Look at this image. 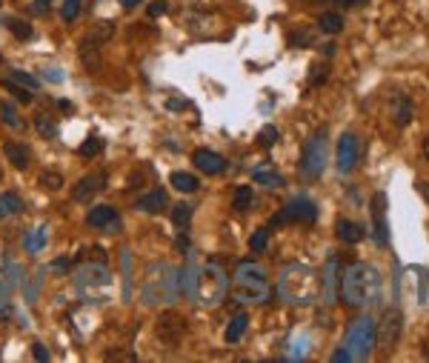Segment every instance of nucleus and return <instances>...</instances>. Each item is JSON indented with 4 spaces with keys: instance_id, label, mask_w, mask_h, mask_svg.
I'll list each match as a JSON object with an SVG mask.
<instances>
[{
    "instance_id": "nucleus-1",
    "label": "nucleus",
    "mask_w": 429,
    "mask_h": 363,
    "mask_svg": "<svg viewBox=\"0 0 429 363\" xmlns=\"http://www.w3.org/2000/svg\"><path fill=\"white\" fill-rule=\"evenodd\" d=\"M338 286H341V300L352 309L375 304L381 297V278H378V272L366 263H349L341 272Z\"/></svg>"
},
{
    "instance_id": "nucleus-2",
    "label": "nucleus",
    "mask_w": 429,
    "mask_h": 363,
    "mask_svg": "<svg viewBox=\"0 0 429 363\" xmlns=\"http://www.w3.org/2000/svg\"><path fill=\"white\" fill-rule=\"evenodd\" d=\"M321 292V281H318V272L306 263H289L281 278H278V295L286 300V304L295 306H306L312 304Z\"/></svg>"
},
{
    "instance_id": "nucleus-3",
    "label": "nucleus",
    "mask_w": 429,
    "mask_h": 363,
    "mask_svg": "<svg viewBox=\"0 0 429 363\" xmlns=\"http://www.w3.org/2000/svg\"><path fill=\"white\" fill-rule=\"evenodd\" d=\"M269 281H266V269L255 260H243L235 269V281H232V297L238 304H263L269 297Z\"/></svg>"
},
{
    "instance_id": "nucleus-4",
    "label": "nucleus",
    "mask_w": 429,
    "mask_h": 363,
    "mask_svg": "<svg viewBox=\"0 0 429 363\" xmlns=\"http://www.w3.org/2000/svg\"><path fill=\"white\" fill-rule=\"evenodd\" d=\"M229 292V278L218 263H206L198 272V289H195V300L203 306H218Z\"/></svg>"
},
{
    "instance_id": "nucleus-5",
    "label": "nucleus",
    "mask_w": 429,
    "mask_h": 363,
    "mask_svg": "<svg viewBox=\"0 0 429 363\" xmlns=\"http://www.w3.org/2000/svg\"><path fill=\"white\" fill-rule=\"evenodd\" d=\"M344 346L349 349L352 360H366L372 355V346H375V320L366 315V318H358L349 332H347V341Z\"/></svg>"
},
{
    "instance_id": "nucleus-6",
    "label": "nucleus",
    "mask_w": 429,
    "mask_h": 363,
    "mask_svg": "<svg viewBox=\"0 0 429 363\" xmlns=\"http://www.w3.org/2000/svg\"><path fill=\"white\" fill-rule=\"evenodd\" d=\"M326 169V132L321 129L318 135H312L303 146L300 155V175L306 180H318Z\"/></svg>"
},
{
    "instance_id": "nucleus-7",
    "label": "nucleus",
    "mask_w": 429,
    "mask_h": 363,
    "mask_svg": "<svg viewBox=\"0 0 429 363\" xmlns=\"http://www.w3.org/2000/svg\"><path fill=\"white\" fill-rule=\"evenodd\" d=\"M401 332H404V315L398 306H389L381 318V323L375 326V346L381 349V355H392L398 341H401Z\"/></svg>"
},
{
    "instance_id": "nucleus-8",
    "label": "nucleus",
    "mask_w": 429,
    "mask_h": 363,
    "mask_svg": "<svg viewBox=\"0 0 429 363\" xmlns=\"http://www.w3.org/2000/svg\"><path fill=\"white\" fill-rule=\"evenodd\" d=\"M155 335H158V341L163 346L175 349L183 341V335H187V318H183L180 312H175V309L161 312L158 320H155Z\"/></svg>"
},
{
    "instance_id": "nucleus-9",
    "label": "nucleus",
    "mask_w": 429,
    "mask_h": 363,
    "mask_svg": "<svg viewBox=\"0 0 429 363\" xmlns=\"http://www.w3.org/2000/svg\"><path fill=\"white\" fill-rule=\"evenodd\" d=\"M315 218H318V206L310 200V198H303V195H298V198H292L284 209H281V215H275L272 218V223L275 226H281V223H315Z\"/></svg>"
},
{
    "instance_id": "nucleus-10",
    "label": "nucleus",
    "mask_w": 429,
    "mask_h": 363,
    "mask_svg": "<svg viewBox=\"0 0 429 363\" xmlns=\"http://www.w3.org/2000/svg\"><path fill=\"white\" fill-rule=\"evenodd\" d=\"M106 184H109V175L106 172H92V175H83L78 184H75V189H72V198L78 200V203H89L95 195H101L103 189H106Z\"/></svg>"
},
{
    "instance_id": "nucleus-11",
    "label": "nucleus",
    "mask_w": 429,
    "mask_h": 363,
    "mask_svg": "<svg viewBox=\"0 0 429 363\" xmlns=\"http://www.w3.org/2000/svg\"><path fill=\"white\" fill-rule=\"evenodd\" d=\"M358 158H361V143L352 132H344L341 140H338V172L341 175H349L355 166H358Z\"/></svg>"
},
{
    "instance_id": "nucleus-12",
    "label": "nucleus",
    "mask_w": 429,
    "mask_h": 363,
    "mask_svg": "<svg viewBox=\"0 0 429 363\" xmlns=\"http://www.w3.org/2000/svg\"><path fill=\"white\" fill-rule=\"evenodd\" d=\"M372 223H375V240L378 246H386V195L378 192L372 198Z\"/></svg>"
},
{
    "instance_id": "nucleus-13",
    "label": "nucleus",
    "mask_w": 429,
    "mask_h": 363,
    "mask_svg": "<svg viewBox=\"0 0 429 363\" xmlns=\"http://www.w3.org/2000/svg\"><path fill=\"white\" fill-rule=\"evenodd\" d=\"M192 163L203 172V175H221L226 169V161L218 155V152H209V149H198L192 155Z\"/></svg>"
},
{
    "instance_id": "nucleus-14",
    "label": "nucleus",
    "mask_w": 429,
    "mask_h": 363,
    "mask_svg": "<svg viewBox=\"0 0 429 363\" xmlns=\"http://www.w3.org/2000/svg\"><path fill=\"white\" fill-rule=\"evenodd\" d=\"M101 43H95L92 38H83L80 46H78V54H80V64L89 69V72H101L103 69V57H101Z\"/></svg>"
},
{
    "instance_id": "nucleus-15",
    "label": "nucleus",
    "mask_w": 429,
    "mask_h": 363,
    "mask_svg": "<svg viewBox=\"0 0 429 363\" xmlns=\"http://www.w3.org/2000/svg\"><path fill=\"white\" fill-rule=\"evenodd\" d=\"M3 155H6V161L12 163V166H17V169H26L29 163H32V152L23 146V143H17V140H9V143H3Z\"/></svg>"
},
{
    "instance_id": "nucleus-16",
    "label": "nucleus",
    "mask_w": 429,
    "mask_h": 363,
    "mask_svg": "<svg viewBox=\"0 0 429 363\" xmlns=\"http://www.w3.org/2000/svg\"><path fill=\"white\" fill-rule=\"evenodd\" d=\"M89 226H98V229H112L117 223V212L112 206H95L89 212Z\"/></svg>"
},
{
    "instance_id": "nucleus-17",
    "label": "nucleus",
    "mask_w": 429,
    "mask_h": 363,
    "mask_svg": "<svg viewBox=\"0 0 429 363\" xmlns=\"http://www.w3.org/2000/svg\"><path fill=\"white\" fill-rule=\"evenodd\" d=\"M166 206V189H152L149 195H143V198H138V209H143V212H149V215H158V212Z\"/></svg>"
},
{
    "instance_id": "nucleus-18",
    "label": "nucleus",
    "mask_w": 429,
    "mask_h": 363,
    "mask_svg": "<svg viewBox=\"0 0 429 363\" xmlns=\"http://www.w3.org/2000/svg\"><path fill=\"white\" fill-rule=\"evenodd\" d=\"M252 180H255V184H261V186H269V189H281L284 186V177L275 169H269V163L252 169Z\"/></svg>"
},
{
    "instance_id": "nucleus-19",
    "label": "nucleus",
    "mask_w": 429,
    "mask_h": 363,
    "mask_svg": "<svg viewBox=\"0 0 429 363\" xmlns=\"http://www.w3.org/2000/svg\"><path fill=\"white\" fill-rule=\"evenodd\" d=\"M335 235H338L344 244H358V240L363 237V229L347 218H338V223H335Z\"/></svg>"
},
{
    "instance_id": "nucleus-20",
    "label": "nucleus",
    "mask_w": 429,
    "mask_h": 363,
    "mask_svg": "<svg viewBox=\"0 0 429 363\" xmlns=\"http://www.w3.org/2000/svg\"><path fill=\"white\" fill-rule=\"evenodd\" d=\"M0 124H3V126H9V129H15V132L26 129V124H23L20 112H17V109H15L9 101H0Z\"/></svg>"
},
{
    "instance_id": "nucleus-21",
    "label": "nucleus",
    "mask_w": 429,
    "mask_h": 363,
    "mask_svg": "<svg viewBox=\"0 0 429 363\" xmlns=\"http://www.w3.org/2000/svg\"><path fill=\"white\" fill-rule=\"evenodd\" d=\"M247 323H249V315L247 312H238L229 326H226V343H238L243 338V332H247Z\"/></svg>"
},
{
    "instance_id": "nucleus-22",
    "label": "nucleus",
    "mask_w": 429,
    "mask_h": 363,
    "mask_svg": "<svg viewBox=\"0 0 429 363\" xmlns=\"http://www.w3.org/2000/svg\"><path fill=\"white\" fill-rule=\"evenodd\" d=\"M169 184H172L177 192L189 195V192H195V189H198V177H195V175H189V172H172V175H169Z\"/></svg>"
},
{
    "instance_id": "nucleus-23",
    "label": "nucleus",
    "mask_w": 429,
    "mask_h": 363,
    "mask_svg": "<svg viewBox=\"0 0 429 363\" xmlns=\"http://www.w3.org/2000/svg\"><path fill=\"white\" fill-rule=\"evenodd\" d=\"M20 209H23V203H20V198L15 192H3V195H0V221L17 215Z\"/></svg>"
},
{
    "instance_id": "nucleus-24",
    "label": "nucleus",
    "mask_w": 429,
    "mask_h": 363,
    "mask_svg": "<svg viewBox=\"0 0 429 363\" xmlns=\"http://www.w3.org/2000/svg\"><path fill=\"white\" fill-rule=\"evenodd\" d=\"M0 86H3L6 92H12L15 101H20V103H32V89H29V86H23V83H17V80H12V77H3V80H0Z\"/></svg>"
},
{
    "instance_id": "nucleus-25",
    "label": "nucleus",
    "mask_w": 429,
    "mask_h": 363,
    "mask_svg": "<svg viewBox=\"0 0 429 363\" xmlns=\"http://www.w3.org/2000/svg\"><path fill=\"white\" fill-rule=\"evenodd\" d=\"M409 117H412V101L407 95H398L395 98V124L398 126H407Z\"/></svg>"
},
{
    "instance_id": "nucleus-26",
    "label": "nucleus",
    "mask_w": 429,
    "mask_h": 363,
    "mask_svg": "<svg viewBox=\"0 0 429 363\" xmlns=\"http://www.w3.org/2000/svg\"><path fill=\"white\" fill-rule=\"evenodd\" d=\"M86 38H92L95 43H106V40H112L115 38V23H109V20H101V23H95L89 29V35Z\"/></svg>"
},
{
    "instance_id": "nucleus-27",
    "label": "nucleus",
    "mask_w": 429,
    "mask_h": 363,
    "mask_svg": "<svg viewBox=\"0 0 429 363\" xmlns=\"http://www.w3.org/2000/svg\"><path fill=\"white\" fill-rule=\"evenodd\" d=\"M35 129H38V135H43V138H57V124H54V117L46 114V112H38V114H35Z\"/></svg>"
},
{
    "instance_id": "nucleus-28",
    "label": "nucleus",
    "mask_w": 429,
    "mask_h": 363,
    "mask_svg": "<svg viewBox=\"0 0 429 363\" xmlns=\"http://www.w3.org/2000/svg\"><path fill=\"white\" fill-rule=\"evenodd\" d=\"M252 203H255L252 186H238V189H235V195H232V206H235L238 212H247V209H252Z\"/></svg>"
},
{
    "instance_id": "nucleus-29",
    "label": "nucleus",
    "mask_w": 429,
    "mask_h": 363,
    "mask_svg": "<svg viewBox=\"0 0 429 363\" xmlns=\"http://www.w3.org/2000/svg\"><path fill=\"white\" fill-rule=\"evenodd\" d=\"M318 26H321V32H326V35H338L344 29V17L338 12H326V15H321Z\"/></svg>"
},
{
    "instance_id": "nucleus-30",
    "label": "nucleus",
    "mask_w": 429,
    "mask_h": 363,
    "mask_svg": "<svg viewBox=\"0 0 429 363\" xmlns=\"http://www.w3.org/2000/svg\"><path fill=\"white\" fill-rule=\"evenodd\" d=\"M80 283H109V275H106V269L103 266H86L80 272Z\"/></svg>"
},
{
    "instance_id": "nucleus-31",
    "label": "nucleus",
    "mask_w": 429,
    "mask_h": 363,
    "mask_svg": "<svg viewBox=\"0 0 429 363\" xmlns=\"http://www.w3.org/2000/svg\"><path fill=\"white\" fill-rule=\"evenodd\" d=\"M6 23H9V29H12L15 38H20V40H29V38H32V26H29L26 20H20V17H6Z\"/></svg>"
},
{
    "instance_id": "nucleus-32",
    "label": "nucleus",
    "mask_w": 429,
    "mask_h": 363,
    "mask_svg": "<svg viewBox=\"0 0 429 363\" xmlns=\"http://www.w3.org/2000/svg\"><path fill=\"white\" fill-rule=\"evenodd\" d=\"M41 186L49 189V192L64 189V175H60V172H43L41 175Z\"/></svg>"
},
{
    "instance_id": "nucleus-33",
    "label": "nucleus",
    "mask_w": 429,
    "mask_h": 363,
    "mask_svg": "<svg viewBox=\"0 0 429 363\" xmlns=\"http://www.w3.org/2000/svg\"><path fill=\"white\" fill-rule=\"evenodd\" d=\"M172 221H175V226H187L192 221V206L189 203H177L172 209Z\"/></svg>"
},
{
    "instance_id": "nucleus-34",
    "label": "nucleus",
    "mask_w": 429,
    "mask_h": 363,
    "mask_svg": "<svg viewBox=\"0 0 429 363\" xmlns=\"http://www.w3.org/2000/svg\"><path fill=\"white\" fill-rule=\"evenodd\" d=\"M101 149H103V140H101V138H89V140L80 143L78 152H80L83 158H95V155H101Z\"/></svg>"
},
{
    "instance_id": "nucleus-35",
    "label": "nucleus",
    "mask_w": 429,
    "mask_h": 363,
    "mask_svg": "<svg viewBox=\"0 0 429 363\" xmlns=\"http://www.w3.org/2000/svg\"><path fill=\"white\" fill-rule=\"evenodd\" d=\"M41 246H46V229H43V226H41V229H35L32 235L26 237V249H29V252H38Z\"/></svg>"
},
{
    "instance_id": "nucleus-36",
    "label": "nucleus",
    "mask_w": 429,
    "mask_h": 363,
    "mask_svg": "<svg viewBox=\"0 0 429 363\" xmlns=\"http://www.w3.org/2000/svg\"><path fill=\"white\" fill-rule=\"evenodd\" d=\"M278 129H275V126H263L261 132H258V143L263 146V149H269V146H275V143H278Z\"/></svg>"
},
{
    "instance_id": "nucleus-37",
    "label": "nucleus",
    "mask_w": 429,
    "mask_h": 363,
    "mask_svg": "<svg viewBox=\"0 0 429 363\" xmlns=\"http://www.w3.org/2000/svg\"><path fill=\"white\" fill-rule=\"evenodd\" d=\"M249 246H252V252H263V249L269 246V229H266V226H263V229H258V232L252 235Z\"/></svg>"
},
{
    "instance_id": "nucleus-38",
    "label": "nucleus",
    "mask_w": 429,
    "mask_h": 363,
    "mask_svg": "<svg viewBox=\"0 0 429 363\" xmlns=\"http://www.w3.org/2000/svg\"><path fill=\"white\" fill-rule=\"evenodd\" d=\"M12 80H17V83H23V86H29V89H32V92H35V89L41 86V80L38 77H32V75H26V72H20V69H15L12 75H9Z\"/></svg>"
},
{
    "instance_id": "nucleus-39",
    "label": "nucleus",
    "mask_w": 429,
    "mask_h": 363,
    "mask_svg": "<svg viewBox=\"0 0 429 363\" xmlns=\"http://www.w3.org/2000/svg\"><path fill=\"white\" fill-rule=\"evenodd\" d=\"M78 12H80V0H66L64 9H60V17H64V20L69 23V20L78 17Z\"/></svg>"
},
{
    "instance_id": "nucleus-40",
    "label": "nucleus",
    "mask_w": 429,
    "mask_h": 363,
    "mask_svg": "<svg viewBox=\"0 0 429 363\" xmlns=\"http://www.w3.org/2000/svg\"><path fill=\"white\" fill-rule=\"evenodd\" d=\"M312 38H315V35L310 32V29H300V32H295V35H292V43H298V46H310V43H312Z\"/></svg>"
},
{
    "instance_id": "nucleus-41",
    "label": "nucleus",
    "mask_w": 429,
    "mask_h": 363,
    "mask_svg": "<svg viewBox=\"0 0 429 363\" xmlns=\"http://www.w3.org/2000/svg\"><path fill=\"white\" fill-rule=\"evenodd\" d=\"M166 0H152L149 3V17H161V15H166Z\"/></svg>"
},
{
    "instance_id": "nucleus-42",
    "label": "nucleus",
    "mask_w": 429,
    "mask_h": 363,
    "mask_svg": "<svg viewBox=\"0 0 429 363\" xmlns=\"http://www.w3.org/2000/svg\"><path fill=\"white\" fill-rule=\"evenodd\" d=\"M326 66H312V77H310V86H318V83H323L326 80Z\"/></svg>"
},
{
    "instance_id": "nucleus-43",
    "label": "nucleus",
    "mask_w": 429,
    "mask_h": 363,
    "mask_svg": "<svg viewBox=\"0 0 429 363\" xmlns=\"http://www.w3.org/2000/svg\"><path fill=\"white\" fill-rule=\"evenodd\" d=\"M332 360H335V363H341V360L347 363V360H352V355H349V349H347V346H341L338 352H335V355H332Z\"/></svg>"
},
{
    "instance_id": "nucleus-44",
    "label": "nucleus",
    "mask_w": 429,
    "mask_h": 363,
    "mask_svg": "<svg viewBox=\"0 0 429 363\" xmlns=\"http://www.w3.org/2000/svg\"><path fill=\"white\" fill-rule=\"evenodd\" d=\"M32 355H35L38 360H49V349H46L43 343H35V346H32Z\"/></svg>"
},
{
    "instance_id": "nucleus-45",
    "label": "nucleus",
    "mask_w": 429,
    "mask_h": 363,
    "mask_svg": "<svg viewBox=\"0 0 429 363\" xmlns=\"http://www.w3.org/2000/svg\"><path fill=\"white\" fill-rule=\"evenodd\" d=\"M66 266H72V260H54L52 263V269H66Z\"/></svg>"
},
{
    "instance_id": "nucleus-46",
    "label": "nucleus",
    "mask_w": 429,
    "mask_h": 363,
    "mask_svg": "<svg viewBox=\"0 0 429 363\" xmlns=\"http://www.w3.org/2000/svg\"><path fill=\"white\" fill-rule=\"evenodd\" d=\"M120 3H124V9H135V6L140 3V0H120Z\"/></svg>"
},
{
    "instance_id": "nucleus-47",
    "label": "nucleus",
    "mask_w": 429,
    "mask_h": 363,
    "mask_svg": "<svg viewBox=\"0 0 429 363\" xmlns=\"http://www.w3.org/2000/svg\"><path fill=\"white\" fill-rule=\"evenodd\" d=\"M338 3H341V6H355L358 0H338Z\"/></svg>"
},
{
    "instance_id": "nucleus-48",
    "label": "nucleus",
    "mask_w": 429,
    "mask_h": 363,
    "mask_svg": "<svg viewBox=\"0 0 429 363\" xmlns=\"http://www.w3.org/2000/svg\"><path fill=\"white\" fill-rule=\"evenodd\" d=\"M423 155H426V161H429V138L423 140Z\"/></svg>"
},
{
    "instance_id": "nucleus-49",
    "label": "nucleus",
    "mask_w": 429,
    "mask_h": 363,
    "mask_svg": "<svg viewBox=\"0 0 429 363\" xmlns=\"http://www.w3.org/2000/svg\"><path fill=\"white\" fill-rule=\"evenodd\" d=\"M35 3H52V0H35Z\"/></svg>"
},
{
    "instance_id": "nucleus-50",
    "label": "nucleus",
    "mask_w": 429,
    "mask_h": 363,
    "mask_svg": "<svg viewBox=\"0 0 429 363\" xmlns=\"http://www.w3.org/2000/svg\"><path fill=\"white\" fill-rule=\"evenodd\" d=\"M0 60H3V57H0Z\"/></svg>"
}]
</instances>
